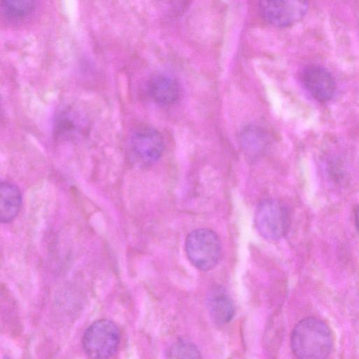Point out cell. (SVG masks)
Wrapping results in <instances>:
<instances>
[{"label":"cell","mask_w":359,"mask_h":359,"mask_svg":"<svg viewBox=\"0 0 359 359\" xmlns=\"http://www.w3.org/2000/svg\"><path fill=\"white\" fill-rule=\"evenodd\" d=\"M332 348V331L324 321L318 318H304L292 330L291 348L299 358H325L330 354Z\"/></svg>","instance_id":"cell-1"},{"label":"cell","mask_w":359,"mask_h":359,"mask_svg":"<svg viewBox=\"0 0 359 359\" xmlns=\"http://www.w3.org/2000/svg\"><path fill=\"white\" fill-rule=\"evenodd\" d=\"M120 341L121 332L117 325L109 319H100L85 330L81 344L88 357L108 358L116 353Z\"/></svg>","instance_id":"cell-2"},{"label":"cell","mask_w":359,"mask_h":359,"mask_svg":"<svg viewBox=\"0 0 359 359\" xmlns=\"http://www.w3.org/2000/svg\"><path fill=\"white\" fill-rule=\"evenodd\" d=\"M185 248L189 261L201 271H208L215 267L222 254L219 238L208 229L191 231L187 237Z\"/></svg>","instance_id":"cell-3"},{"label":"cell","mask_w":359,"mask_h":359,"mask_svg":"<svg viewBox=\"0 0 359 359\" xmlns=\"http://www.w3.org/2000/svg\"><path fill=\"white\" fill-rule=\"evenodd\" d=\"M255 223L262 237L269 240L280 239L286 235L289 229L288 210L276 200H264L257 208Z\"/></svg>","instance_id":"cell-4"},{"label":"cell","mask_w":359,"mask_h":359,"mask_svg":"<svg viewBox=\"0 0 359 359\" xmlns=\"http://www.w3.org/2000/svg\"><path fill=\"white\" fill-rule=\"evenodd\" d=\"M164 142L161 135L154 128L140 127L131 133L128 142L130 160L139 165H149L162 155Z\"/></svg>","instance_id":"cell-5"},{"label":"cell","mask_w":359,"mask_h":359,"mask_svg":"<svg viewBox=\"0 0 359 359\" xmlns=\"http://www.w3.org/2000/svg\"><path fill=\"white\" fill-rule=\"evenodd\" d=\"M259 6L265 21L277 27H286L304 18L308 0H259Z\"/></svg>","instance_id":"cell-6"},{"label":"cell","mask_w":359,"mask_h":359,"mask_svg":"<svg viewBox=\"0 0 359 359\" xmlns=\"http://www.w3.org/2000/svg\"><path fill=\"white\" fill-rule=\"evenodd\" d=\"M88 121L80 111L66 107L60 109L53 120V133L60 140L73 141L88 132Z\"/></svg>","instance_id":"cell-7"},{"label":"cell","mask_w":359,"mask_h":359,"mask_svg":"<svg viewBox=\"0 0 359 359\" xmlns=\"http://www.w3.org/2000/svg\"><path fill=\"white\" fill-rule=\"evenodd\" d=\"M302 80L309 93L319 102H327L334 94L336 85L334 78L323 67L308 66L303 70Z\"/></svg>","instance_id":"cell-8"},{"label":"cell","mask_w":359,"mask_h":359,"mask_svg":"<svg viewBox=\"0 0 359 359\" xmlns=\"http://www.w3.org/2000/svg\"><path fill=\"white\" fill-rule=\"evenodd\" d=\"M207 307L212 320L217 325H226L234 315L233 300L221 286L215 287L209 292Z\"/></svg>","instance_id":"cell-9"},{"label":"cell","mask_w":359,"mask_h":359,"mask_svg":"<svg viewBox=\"0 0 359 359\" xmlns=\"http://www.w3.org/2000/svg\"><path fill=\"white\" fill-rule=\"evenodd\" d=\"M151 97L158 104H173L180 97V88L177 81L172 76L158 74L153 76L147 84Z\"/></svg>","instance_id":"cell-10"},{"label":"cell","mask_w":359,"mask_h":359,"mask_svg":"<svg viewBox=\"0 0 359 359\" xmlns=\"http://www.w3.org/2000/svg\"><path fill=\"white\" fill-rule=\"evenodd\" d=\"M22 205V194L13 183L4 181L0 187V220L1 223L12 222L18 215Z\"/></svg>","instance_id":"cell-11"},{"label":"cell","mask_w":359,"mask_h":359,"mask_svg":"<svg viewBox=\"0 0 359 359\" xmlns=\"http://www.w3.org/2000/svg\"><path fill=\"white\" fill-rule=\"evenodd\" d=\"M240 140L245 153L250 157L262 154L266 149L269 142L266 133L256 126H249L243 128Z\"/></svg>","instance_id":"cell-12"},{"label":"cell","mask_w":359,"mask_h":359,"mask_svg":"<svg viewBox=\"0 0 359 359\" xmlns=\"http://www.w3.org/2000/svg\"><path fill=\"white\" fill-rule=\"evenodd\" d=\"M36 4L37 0H1V8L6 18L20 20L34 11Z\"/></svg>","instance_id":"cell-13"},{"label":"cell","mask_w":359,"mask_h":359,"mask_svg":"<svg viewBox=\"0 0 359 359\" xmlns=\"http://www.w3.org/2000/svg\"><path fill=\"white\" fill-rule=\"evenodd\" d=\"M167 354L170 358H198L201 357L197 347L187 341L175 343L168 349Z\"/></svg>","instance_id":"cell-14"},{"label":"cell","mask_w":359,"mask_h":359,"mask_svg":"<svg viewBox=\"0 0 359 359\" xmlns=\"http://www.w3.org/2000/svg\"><path fill=\"white\" fill-rule=\"evenodd\" d=\"M355 223H356V226L359 230V207L357 209L356 212H355Z\"/></svg>","instance_id":"cell-15"}]
</instances>
